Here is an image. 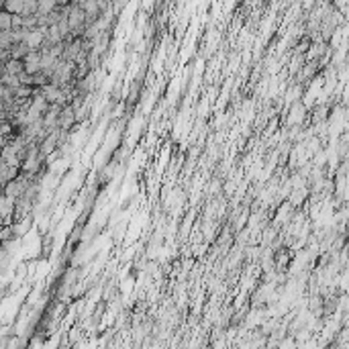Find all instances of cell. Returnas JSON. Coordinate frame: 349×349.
I'll return each mask as SVG.
<instances>
[{"label": "cell", "instance_id": "1", "mask_svg": "<svg viewBox=\"0 0 349 349\" xmlns=\"http://www.w3.org/2000/svg\"><path fill=\"white\" fill-rule=\"evenodd\" d=\"M74 123H76V109L72 104H65V107H62L60 114H57V127L62 131H69Z\"/></svg>", "mask_w": 349, "mask_h": 349}, {"label": "cell", "instance_id": "2", "mask_svg": "<svg viewBox=\"0 0 349 349\" xmlns=\"http://www.w3.org/2000/svg\"><path fill=\"white\" fill-rule=\"evenodd\" d=\"M10 215H15V198L2 192L0 194V218H8Z\"/></svg>", "mask_w": 349, "mask_h": 349}, {"label": "cell", "instance_id": "3", "mask_svg": "<svg viewBox=\"0 0 349 349\" xmlns=\"http://www.w3.org/2000/svg\"><path fill=\"white\" fill-rule=\"evenodd\" d=\"M4 72H8V74H21L22 72V60H6V65H4Z\"/></svg>", "mask_w": 349, "mask_h": 349}, {"label": "cell", "instance_id": "4", "mask_svg": "<svg viewBox=\"0 0 349 349\" xmlns=\"http://www.w3.org/2000/svg\"><path fill=\"white\" fill-rule=\"evenodd\" d=\"M0 31H13V15L0 13Z\"/></svg>", "mask_w": 349, "mask_h": 349}, {"label": "cell", "instance_id": "5", "mask_svg": "<svg viewBox=\"0 0 349 349\" xmlns=\"http://www.w3.org/2000/svg\"><path fill=\"white\" fill-rule=\"evenodd\" d=\"M29 229V220H25V223H19L17 227H15V231H17V235H22V233H25Z\"/></svg>", "mask_w": 349, "mask_h": 349}, {"label": "cell", "instance_id": "6", "mask_svg": "<svg viewBox=\"0 0 349 349\" xmlns=\"http://www.w3.org/2000/svg\"><path fill=\"white\" fill-rule=\"evenodd\" d=\"M151 4H153V0H143V8H145V10H149Z\"/></svg>", "mask_w": 349, "mask_h": 349}]
</instances>
